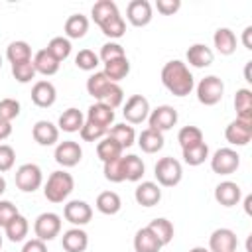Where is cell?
<instances>
[{
  "label": "cell",
  "instance_id": "3",
  "mask_svg": "<svg viewBox=\"0 0 252 252\" xmlns=\"http://www.w3.org/2000/svg\"><path fill=\"white\" fill-rule=\"evenodd\" d=\"M154 175L159 187H175L183 177V167L175 158H161L154 167Z\"/></svg>",
  "mask_w": 252,
  "mask_h": 252
},
{
  "label": "cell",
  "instance_id": "35",
  "mask_svg": "<svg viewBox=\"0 0 252 252\" xmlns=\"http://www.w3.org/2000/svg\"><path fill=\"white\" fill-rule=\"evenodd\" d=\"M148 228L158 236V240L161 242V246H167V244L173 240V232H175V230H173V224H171V220H167V219H163V217L150 220Z\"/></svg>",
  "mask_w": 252,
  "mask_h": 252
},
{
  "label": "cell",
  "instance_id": "24",
  "mask_svg": "<svg viewBox=\"0 0 252 252\" xmlns=\"http://www.w3.org/2000/svg\"><path fill=\"white\" fill-rule=\"evenodd\" d=\"M87 120L108 130V128L112 126V122H114V110H112L110 106L102 104V102H94V104H91L89 110H87Z\"/></svg>",
  "mask_w": 252,
  "mask_h": 252
},
{
  "label": "cell",
  "instance_id": "49",
  "mask_svg": "<svg viewBox=\"0 0 252 252\" xmlns=\"http://www.w3.org/2000/svg\"><path fill=\"white\" fill-rule=\"evenodd\" d=\"M20 114V102L16 98H2L0 100V120L12 122Z\"/></svg>",
  "mask_w": 252,
  "mask_h": 252
},
{
  "label": "cell",
  "instance_id": "36",
  "mask_svg": "<svg viewBox=\"0 0 252 252\" xmlns=\"http://www.w3.org/2000/svg\"><path fill=\"white\" fill-rule=\"evenodd\" d=\"M116 14H120L118 12V6H116V2H112V0H98L93 8H91V16H93V20H94V24H104L106 20H110L112 16H116Z\"/></svg>",
  "mask_w": 252,
  "mask_h": 252
},
{
  "label": "cell",
  "instance_id": "15",
  "mask_svg": "<svg viewBox=\"0 0 252 252\" xmlns=\"http://www.w3.org/2000/svg\"><path fill=\"white\" fill-rule=\"evenodd\" d=\"M57 100V91L51 81H37L32 87V102L39 108H49Z\"/></svg>",
  "mask_w": 252,
  "mask_h": 252
},
{
  "label": "cell",
  "instance_id": "44",
  "mask_svg": "<svg viewBox=\"0 0 252 252\" xmlns=\"http://www.w3.org/2000/svg\"><path fill=\"white\" fill-rule=\"evenodd\" d=\"M98 63H100V59L93 49H81L75 55V65L83 71H96Z\"/></svg>",
  "mask_w": 252,
  "mask_h": 252
},
{
  "label": "cell",
  "instance_id": "14",
  "mask_svg": "<svg viewBox=\"0 0 252 252\" xmlns=\"http://www.w3.org/2000/svg\"><path fill=\"white\" fill-rule=\"evenodd\" d=\"M224 138L230 146H246L252 140V124L234 118L226 128H224Z\"/></svg>",
  "mask_w": 252,
  "mask_h": 252
},
{
  "label": "cell",
  "instance_id": "17",
  "mask_svg": "<svg viewBox=\"0 0 252 252\" xmlns=\"http://www.w3.org/2000/svg\"><path fill=\"white\" fill-rule=\"evenodd\" d=\"M134 199L142 207H154L161 201V189L156 181H142L134 189Z\"/></svg>",
  "mask_w": 252,
  "mask_h": 252
},
{
  "label": "cell",
  "instance_id": "25",
  "mask_svg": "<svg viewBox=\"0 0 252 252\" xmlns=\"http://www.w3.org/2000/svg\"><path fill=\"white\" fill-rule=\"evenodd\" d=\"M83 124H85L83 112H81L79 108H73V106L67 108V110H63V112L59 114V120H57V128L63 130V132H69V134L79 132V130L83 128Z\"/></svg>",
  "mask_w": 252,
  "mask_h": 252
},
{
  "label": "cell",
  "instance_id": "50",
  "mask_svg": "<svg viewBox=\"0 0 252 252\" xmlns=\"http://www.w3.org/2000/svg\"><path fill=\"white\" fill-rule=\"evenodd\" d=\"M16 161V152L8 144H0V173H6L14 167Z\"/></svg>",
  "mask_w": 252,
  "mask_h": 252
},
{
  "label": "cell",
  "instance_id": "31",
  "mask_svg": "<svg viewBox=\"0 0 252 252\" xmlns=\"http://www.w3.org/2000/svg\"><path fill=\"white\" fill-rule=\"evenodd\" d=\"M28 230H30L28 219L22 217V215H16V217L4 226V236H6L10 242H22V240L28 236Z\"/></svg>",
  "mask_w": 252,
  "mask_h": 252
},
{
  "label": "cell",
  "instance_id": "45",
  "mask_svg": "<svg viewBox=\"0 0 252 252\" xmlns=\"http://www.w3.org/2000/svg\"><path fill=\"white\" fill-rule=\"evenodd\" d=\"M98 102L110 106L112 110L118 108V106L124 102V91H122V87H120L118 83H110V87L106 89V93L102 94V98H100Z\"/></svg>",
  "mask_w": 252,
  "mask_h": 252
},
{
  "label": "cell",
  "instance_id": "13",
  "mask_svg": "<svg viewBox=\"0 0 252 252\" xmlns=\"http://www.w3.org/2000/svg\"><path fill=\"white\" fill-rule=\"evenodd\" d=\"M126 18L132 26L136 28H144L152 22L154 12H152V4L148 0H132L126 6Z\"/></svg>",
  "mask_w": 252,
  "mask_h": 252
},
{
  "label": "cell",
  "instance_id": "51",
  "mask_svg": "<svg viewBox=\"0 0 252 252\" xmlns=\"http://www.w3.org/2000/svg\"><path fill=\"white\" fill-rule=\"evenodd\" d=\"M16 215H20V213H18V207H16L12 201H4V199H0V226L4 228Z\"/></svg>",
  "mask_w": 252,
  "mask_h": 252
},
{
  "label": "cell",
  "instance_id": "4",
  "mask_svg": "<svg viewBox=\"0 0 252 252\" xmlns=\"http://www.w3.org/2000/svg\"><path fill=\"white\" fill-rule=\"evenodd\" d=\"M224 94V83L217 75H207L197 85V100L205 106H215L222 100Z\"/></svg>",
  "mask_w": 252,
  "mask_h": 252
},
{
  "label": "cell",
  "instance_id": "61",
  "mask_svg": "<svg viewBox=\"0 0 252 252\" xmlns=\"http://www.w3.org/2000/svg\"><path fill=\"white\" fill-rule=\"evenodd\" d=\"M0 69H2V57H0Z\"/></svg>",
  "mask_w": 252,
  "mask_h": 252
},
{
  "label": "cell",
  "instance_id": "28",
  "mask_svg": "<svg viewBox=\"0 0 252 252\" xmlns=\"http://www.w3.org/2000/svg\"><path fill=\"white\" fill-rule=\"evenodd\" d=\"M163 134L158 132V130H152V128H146L140 132L138 136V146L142 152L146 154H158L161 148H163Z\"/></svg>",
  "mask_w": 252,
  "mask_h": 252
},
{
  "label": "cell",
  "instance_id": "43",
  "mask_svg": "<svg viewBox=\"0 0 252 252\" xmlns=\"http://www.w3.org/2000/svg\"><path fill=\"white\" fill-rule=\"evenodd\" d=\"M177 142H179L181 150L191 148V146H197V144L203 142V132H201V128H197V126H183V128L177 132Z\"/></svg>",
  "mask_w": 252,
  "mask_h": 252
},
{
  "label": "cell",
  "instance_id": "46",
  "mask_svg": "<svg viewBox=\"0 0 252 252\" xmlns=\"http://www.w3.org/2000/svg\"><path fill=\"white\" fill-rule=\"evenodd\" d=\"M12 75L18 83L26 85V83H32V79H35V69H33V63L32 61H24V63H14L12 65Z\"/></svg>",
  "mask_w": 252,
  "mask_h": 252
},
{
  "label": "cell",
  "instance_id": "2",
  "mask_svg": "<svg viewBox=\"0 0 252 252\" xmlns=\"http://www.w3.org/2000/svg\"><path fill=\"white\" fill-rule=\"evenodd\" d=\"M75 187V179L71 173H67L65 169H57L53 173H49L45 185H43V195L49 203H63Z\"/></svg>",
  "mask_w": 252,
  "mask_h": 252
},
{
  "label": "cell",
  "instance_id": "57",
  "mask_svg": "<svg viewBox=\"0 0 252 252\" xmlns=\"http://www.w3.org/2000/svg\"><path fill=\"white\" fill-rule=\"evenodd\" d=\"M250 63H252V61H248V63H246V69H244V77H246L248 83L252 81V79H250Z\"/></svg>",
  "mask_w": 252,
  "mask_h": 252
},
{
  "label": "cell",
  "instance_id": "53",
  "mask_svg": "<svg viewBox=\"0 0 252 252\" xmlns=\"http://www.w3.org/2000/svg\"><path fill=\"white\" fill-rule=\"evenodd\" d=\"M22 252H47V246H45L43 240H39V238H32V240H28V242L24 244Z\"/></svg>",
  "mask_w": 252,
  "mask_h": 252
},
{
  "label": "cell",
  "instance_id": "16",
  "mask_svg": "<svg viewBox=\"0 0 252 252\" xmlns=\"http://www.w3.org/2000/svg\"><path fill=\"white\" fill-rule=\"evenodd\" d=\"M242 199V189L234 181H220L215 187V201L222 207H234Z\"/></svg>",
  "mask_w": 252,
  "mask_h": 252
},
{
  "label": "cell",
  "instance_id": "22",
  "mask_svg": "<svg viewBox=\"0 0 252 252\" xmlns=\"http://www.w3.org/2000/svg\"><path fill=\"white\" fill-rule=\"evenodd\" d=\"M65 37L71 41V39H81L87 35L89 32V18L83 16V14H71L67 20H65Z\"/></svg>",
  "mask_w": 252,
  "mask_h": 252
},
{
  "label": "cell",
  "instance_id": "19",
  "mask_svg": "<svg viewBox=\"0 0 252 252\" xmlns=\"http://www.w3.org/2000/svg\"><path fill=\"white\" fill-rule=\"evenodd\" d=\"M32 136L39 146H53L59 140V128L49 120H37L32 128Z\"/></svg>",
  "mask_w": 252,
  "mask_h": 252
},
{
  "label": "cell",
  "instance_id": "60",
  "mask_svg": "<svg viewBox=\"0 0 252 252\" xmlns=\"http://www.w3.org/2000/svg\"><path fill=\"white\" fill-rule=\"evenodd\" d=\"M2 242H4V240H2V234H0V248H2Z\"/></svg>",
  "mask_w": 252,
  "mask_h": 252
},
{
  "label": "cell",
  "instance_id": "9",
  "mask_svg": "<svg viewBox=\"0 0 252 252\" xmlns=\"http://www.w3.org/2000/svg\"><path fill=\"white\" fill-rule=\"evenodd\" d=\"M122 116L126 118L128 124H142L144 120H148V116H150L148 98L144 94H132L122 108Z\"/></svg>",
  "mask_w": 252,
  "mask_h": 252
},
{
  "label": "cell",
  "instance_id": "26",
  "mask_svg": "<svg viewBox=\"0 0 252 252\" xmlns=\"http://www.w3.org/2000/svg\"><path fill=\"white\" fill-rule=\"evenodd\" d=\"M213 43L220 55H232L236 51V35L230 28H219L213 35Z\"/></svg>",
  "mask_w": 252,
  "mask_h": 252
},
{
  "label": "cell",
  "instance_id": "38",
  "mask_svg": "<svg viewBox=\"0 0 252 252\" xmlns=\"http://www.w3.org/2000/svg\"><path fill=\"white\" fill-rule=\"evenodd\" d=\"M96 156L98 159L104 163V161H110V159H116L122 156V148L110 138V136H104L98 144H96Z\"/></svg>",
  "mask_w": 252,
  "mask_h": 252
},
{
  "label": "cell",
  "instance_id": "23",
  "mask_svg": "<svg viewBox=\"0 0 252 252\" xmlns=\"http://www.w3.org/2000/svg\"><path fill=\"white\" fill-rule=\"evenodd\" d=\"M32 63H33V69H35V73H39V75H45V77H51V75H55L57 71H59V61L47 51V49H39L35 55H33V59H32Z\"/></svg>",
  "mask_w": 252,
  "mask_h": 252
},
{
  "label": "cell",
  "instance_id": "54",
  "mask_svg": "<svg viewBox=\"0 0 252 252\" xmlns=\"http://www.w3.org/2000/svg\"><path fill=\"white\" fill-rule=\"evenodd\" d=\"M10 134H12V122L0 120V142H4L6 138H10Z\"/></svg>",
  "mask_w": 252,
  "mask_h": 252
},
{
  "label": "cell",
  "instance_id": "58",
  "mask_svg": "<svg viewBox=\"0 0 252 252\" xmlns=\"http://www.w3.org/2000/svg\"><path fill=\"white\" fill-rule=\"evenodd\" d=\"M4 191H6V179H4L2 175H0V195H2Z\"/></svg>",
  "mask_w": 252,
  "mask_h": 252
},
{
  "label": "cell",
  "instance_id": "30",
  "mask_svg": "<svg viewBox=\"0 0 252 252\" xmlns=\"http://www.w3.org/2000/svg\"><path fill=\"white\" fill-rule=\"evenodd\" d=\"M94 205H96V211L102 215H116L122 209V199L116 191H102L98 193Z\"/></svg>",
  "mask_w": 252,
  "mask_h": 252
},
{
  "label": "cell",
  "instance_id": "52",
  "mask_svg": "<svg viewBox=\"0 0 252 252\" xmlns=\"http://www.w3.org/2000/svg\"><path fill=\"white\" fill-rule=\"evenodd\" d=\"M156 8L163 16H173L181 8V0H158L156 2Z\"/></svg>",
  "mask_w": 252,
  "mask_h": 252
},
{
  "label": "cell",
  "instance_id": "20",
  "mask_svg": "<svg viewBox=\"0 0 252 252\" xmlns=\"http://www.w3.org/2000/svg\"><path fill=\"white\" fill-rule=\"evenodd\" d=\"M215 59V53L211 47H207L205 43H193L189 49H187V63L191 67H197V69H203V67H209Z\"/></svg>",
  "mask_w": 252,
  "mask_h": 252
},
{
  "label": "cell",
  "instance_id": "29",
  "mask_svg": "<svg viewBox=\"0 0 252 252\" xmlns=\"http://www.w3.org/2000/svg\"><path fill=\"white\" fill-rule=\"evenodd\" d=\"M234 108L236 118L252 124V91L250 89H238L234 94Z\"/></svg>",
  "mask_w": 252,
  "mask_h": 252
},
{
  "label": "cell",
  "instance_id": "5",
  "mask_svg": "<svg viewBox=\"0 0 252 252\" xmlns=\"http://www.w3.org/2000/svg\"><path fill=\"white\" fill-rule=\"evenodd\" d=\"M14 181H16V187L24 193H33L41 187L43 183V173H41V167L37 163H24L16 169L14 173Z\"/></svg>",
  "mask_w": 252,
  "mask_h": 252
},
{
  "label": "cell",
  "instance_id": "32",
  "mask_svg": "<svg viewBox=\"0 0 252 252\" xmlns=\"http://www.w3.org/2000/svg\"><path fill=\"white\" fill-rule=\"evenodd\" d=\"M102 73L110 79V83H118V81L126 79V75L130 73V61H128V57H120V59H114V61L104 63Z\"/></svg>",
  "mask_w": 252,
  "mask_h": 252
},
{
  "label": "cell",
  "instance_id": "33",
  "mask_svg": "<svg viewBox=\"0 0 252 252\" xmlns=\"http://www.w3.org/2000/svg\"><path fill=\"white\" fill-rule=\"evenodd\" d=\"M122 161H124V175H126V181H140L146 173V165L142 161V158H138L136 154H128V156H122Z\"/></svg>",
  "mask_w": 252,
  "mask_h": 252
},
{
  "label": "cell",
  "instance_id": "18",
  "mask_svg": "<svg viewBox=\"0 0 252 252\" xmlns=\"http://www.w3.org/2000/svg\"><path fill=\"white\" fill-rule=\"evenodd\" d=\"M61 246L65 252H85L89 246V234L81 226H73L63 232Z\"/></svg>",
  "mask_w": 252,
  "mask_h": 252
},
{
  "label": "cell",
  "instance_id": "59",
  "mask_svg": "<svg viewBox=\"0 0 252 252\" xmlns=\"http://www.w3.org/2000/svg\"><path fill=\"white\" fill-rule=\"evenodd\" d=\"M189 252H209V248H205V246H195V248H191Z\"/></svg>",
  "mask_w": 252,
  "mask_h": 252
},
{
  "label": "cell",
  "instance_id": "34",
  "mask_svg": "<svg viewBox=\"0 0 252 252\" xmlns=\"http://www.w3.org/2000/svg\"><path fill=\"white\" fill-rule=\"evenodd\" d=\"M110 87V79L102 73V71H94L89 79H87V93L96 98V102L102 98V94L106 93V89Z\"/></svg>",
  "mask_w": 252,
  "mask_h": 252
},
{
  "label": "cell",
  "instance_id": "40",
  "mask_svg": "<svg viewBox=\"0 0 252 252\" xmlns=\"http://www.w3.org/2000/svg\"><path fill=\"white\" fill-rule=\"evenodd\" d=\"M45 49L61 63V61H65L71 55V41L67 37H63V35H55V37L49 39V43H47Z\"/></svg>",
  "mask_w": 252,
  "mask_h": 252
},
{
  "label": "cell",
  "instance_id": "48",
  "mask_svg": "<svg viewBox=\"0 0 252 252\" xmlns=\"http://www.w3.org/2000/svg\"><path fill=\"white\" fill-rule=\"evenodd\" d=\"M120 57H126L124 53V47L116 41H108L100 47V53H98V59L102 63H108V61H114V59H120Z\"/></svg>",
  "mask_w": 252,
  "mask_h": 252
},
{
  "label": "cell",
  "instance_id": "6",
  "mask_svg": "<svg viewBox=\"0 0 252 252\" xmlns=\"http://www.w3.org/2000/svg\"><path fill=\"white\" fill-rule=\"evenodd\" d=\"M240 165V156L232 148H219L211 156V169L219 175H230L238 169Z\"/></svg>",
  "mask_w": 252,
  "mask_h": 252
},
{
  "label": "cell",
  "instance_id": "39",
  "mask_svg": "<svg viewBox=\"0 0 252 252\" xmlns=\"http://www.w3.org/2000/svg\"><path fill=\"white\" fill-rule=\"evenodd\" d=\"M205 159H209V146L205 142L183 150V161L191 167H197V165L205 163Z\"/></svg>",
  "mask_w": 252,
  "mask_h": 252
},
{
  "label": "cell",
  "instance_id": "12",
  "mask_svg": "<svg viewBox=\"0 0 252 252\" xmlns=\"http://www.w3.org/2000/svg\"><path fill=\"white\" fill-rule=\"evenodd\" d=\"M236 232L230 228H217L209 236V252H236Z\"/></svg>",
  "mask_w": 252,
  "mask_h": 252
},
{
  "label": "cell",
  "instance_id": "7",
  "mask_svg": "<svg viewBox=\"0 0 252 252\" xmlns=\"http://www.w3.org/2000/svg\"><path fill=\"white\" fill-rule=\"evenodd\" d=\"M33 232H35V238H39L43 242L53 240L61 232V217L57 213H41V215H37V219L33 222Z\"/></svg>",
  "mask_w": 252,
  "mask_h": 252
},
{
  "label": "cell",
  "instance_id": "41",
  "mask_svg": "<svg viewBox=\"0 0 252 252\" xmlns=\"http://www.w3.org/2000/svg\"><path fill=\"white\" fill-rule=\"evenodd\" d=\"M102 173H104V179H106V181H110V183H122V181H126V175H124V161H122V156H120V158H116V159L104 161Z\"/></svg>",
  "mask_w": 252,
  "mask_h": 252
},
{
  "label": "cell",
  "instance_id": "11",
  "mask_svg": "<svg viewBox=\"0 0 252 252\" xmlns=\"http://www.w3.org/2000/svg\"><path fill=\"white\" fill-rule=\"evenodd\" d=\"M55 161L63 167H75L81 158H83V150L79 146V142L75 140H65V142H59L55 146V154H53Z\"/></svg>",
  "mask_w": 252,
  "mask_h": 252
},
{
  "label": "cell",
  "instance_id": "1",
  "mask_svg": "<svg viewBox=\"0 0 252 252\" xmlns=\"http://www.w3.org/2000/svg\"><path fill=\"white\" fill-rule=\"evenodd\" d=\"M161 85L173 96H187L195 87V79L183 61L173 59L167 61L161 69Z\"/></svg>",
  "mask_w": 252,
  "mask_h": 252
},
{
  "label": "cell",
  "instance_id": "21",
  "mask_svg": "<svg viewBox=\"0 0 252 252\" xmlns=\"http://www.w3.org/2000/svg\"><path fill=\"white\" fill-rule=\"evenodd\" d=\"M161 248H163L161 242L148 226L136 230V234H134V250L136 252H159Z\"/></svg>",
  "mask_w": 252,
  "mask_h": 252
},
{
  "label": "cell",
  "instance_id": "37",
  "mask_svg": "<svg viewBox=\"0 0 252 252\" xmlns=\"http://www.w3.org/2000/svg\"><path fill=\"white\" fill-rule=\"evenodd\" d=\"M6 57L8 61L14 65V63H24V61H32V47L28 41H12L8 47H6Z\"/></svg>",
  "mask_w": 252,
  "mask_h": 252
},
{
  "label": "cell",
  "instance_id": "8",
  "mask_svg": "<svg viewBox=\"0 0 252 252\" xmlns=\"http://www.w3.org/2000/svg\"><path fill=\"white\" fill-rule=\"evenodd\" d=\"M177 118H179V114H177V110L173 108V106H169V104H159L158 108H154V110H150V116H148V128H152V130H158V132H167V130H171L175 124H177Z\"/></svg>",
  "mask_w": 252,
  "mask_h": 252
},
{
  "label": "cell",
  "instance_id": "55",
  "mask_svg": "<svg viewBox=\"0 0 252 252\" xmlns=\"http://www.w3.org/2000/svg\"><path fill=\"white\" fill-rule=\"evenodd\" d=\"M250 35H252V26H246L244 32H242V43H244L246 49H252V39H250Z\"/></svg>",
  "mask_w": 252,
  "mask_h": 252
},
{
  "label": "cell",
  "instance_id": "42",
  "mask_svg": "<svg viewBox=\"0 0 252 252\" xmlns=\"http://www.w3.org/2000/svg\"><path fill=\"white\" fill-rule=\"evenodd\" d=\"M98 28H100L102 33H104L106 37H110V39H118V37H122V35L126 33V22H124V18H122L120 14L112 16L110 20H106L104 24H100Z\"/></svg>",
  "mask_w": 252,
  "mask_h": 252
},
{
  "label": "cell",
  "instance_id": "27",
  "mask_svg": "<svg viewBox=\"0 0 252 252\" xmlns=\"http://www.w3.org/2000/svg\"><path fill=\"white\" fill-rule=\"evenodd\" d=\"M106 136H110L122 150H124V148H130V146L136 142V130H134V126H130V124H126V122H122V124H112V126L108 128Z\"/></svg>",
  "mask_w": 252,
  "mask_h": 252
},
{
  "label": "cell",
  "instance_id": "10",
  "mask_svg": "<svg viewBox=\"0 0 252 252\" xmlns=\"http://www.w3.org/2000/svg\"><path fill=\"white\" fill-rule=\"evenodd\" d=\"M63 217L65 220H69L73 226H85L87 222H91L93 219V209L87 201L81 199H73L69 203H65L63 207Z\"/></svg>",
  "mask_w": 252,
  "mask_h": 252
},
{
  "label": "cell",
  "instance_id": "56",
  "mask_svg": "<svg viewBox=\"0 0 252 252\" xmlns=\"http://www.w3.org/2000/svg\"><path fill=\"white\" fill-rule=\"evenodd\" d=\"M250 205H252V195H246V199H244V211H246V215H250V213H252Z\"/></svg>",
  "mask_w": 252,
  "mask_h": 252
},
{
  "label": "cell",
  "instance_id": "47",
  "mask_svg": "<svg viewBox=\"0 0 252 252\" xmlns=\"http://www.w3.org/2000/svg\"><path fill=\"white\" fill-rule=\"evenodd\" d=\"M106 128H102V126H98V124H93V122H89V120H85V124H83V128L79 130V134H81V138L85 140V142H98V140H102L104 136H106Z\"/></svg>",
  "mask_w": 252,
  "mask_h": 252
}]
</instances>
